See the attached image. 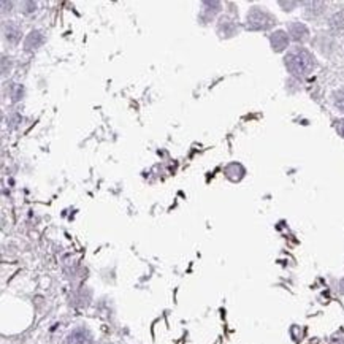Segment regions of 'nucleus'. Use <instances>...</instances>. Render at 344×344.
<instances>
[{"label":"nucleus","mask_w":344,"mask_h":344,"mask_svg":"<svg viewBox=\"0 0 344 344\" xmlns=\"http://www.w3.org/2000/svg\"><path fill=\"white\" fill-rule=\"evenodd\" d=\"M19 34H21L19 26H18V24H14V23H8V26H6V36H8V40H11V41H18Z\"/></svg>","instance_id":"nucleus-7"},{"label":"nucleus","mask_w":344,"mask_h":344,"mask_svg":"<svg viewBox=\"0 0 344 344\" xmlns=\"http://www.w3.org/2000/svg\"><path fill=\"white\" fill-rule=\"evenodd\" d=\"M289 31H290V36L295 41H303V40L308 38V29H306V26H303L302 23L290 24Z\"/></svg>","instance_id":"nucleus-5"},{"label":"nucleus","mask_w":344,"mask_h":344,"mask_svg":"<svg viewBox=\"0 0 344 344\" xmlns=\"http://www.w3.org/2000/svg\"><path fill=\"white\" fill-rule=\"evenodd\" d=\"M270 41H272L273 49L279 53V51H282V49L287 48V45H289V35L285 34L284 31H277V32H275V34L272 35V38H270Z\"/></svg>","instance_id":"nucleus-4"},{"label":"nucleus","mask_w":344,"mask_h":344,"mask_svg":"<svg viewBox=\"0 0 344 344\" xmlns=\"http://www.w3.org/2000/svg\"><path fill=\"white\" fill-rule=\"evenodd\" d=\"M336 130H338V134L341 137H344V119L338 121V124H336Z\"/></svg>","instance_id":"nucleus-10"},{"label":"nucleus","mask_w":344,"mask_h":344,"mask_svg":"<svg viewBox=\"0 0 344 344\" xmlns=\"http://www.w3.org/2000/svg\"><path fill=\"white\" fill-rule=\"evenodd\" d=\"M103 344H114V343H103Z\"/></svg>","instance_id":"nucleus-11"},{"label":"nucleus","mask_w":344,"mask_h":344,"mask_svg":"<svg viewBox=\"0 0 344 344\" xmlns=\"http://www.w3.org/2000/svg\"><path fill=\"white\" fill-rule=\"evenodd\" d=\"M43 41V35L38 32V31H35L32 32L31 35L27 36V40H26V46L27 48H32V43H34V48H36L40 45V43Z\"/></svg>","instance_id":"nucleus-8"},{"label":"nucleus","mask_w":344,"mask_h":344,"mask_svg":"<svg viewBox=\"0 0 344 344\" xmlns=\"http://www.w3.org/2000/svg\"><path fill=\"white\" fill-rule=\"evenodd\" d=\"M64 344H92V335L86 328H75L65 338Z\"/></svg>","instance_id":"nucleus-3"},{"label":"nucleus","mask_w":344,"mask_h":344,"mask_svg":"<svg viewBox=\"0 0 344 344\" xmlns=\"http://www.w3.org/2000/svg\"><path fill=\"white\" fill-rule=\"evenodd\" d=\"M247 26L254 29V31H265V29L273 26V18L265 10L259 8V6H254L247 13Z\"/></svg>","instance_id":"nucleus-2"},{"label":"nucleus","mask_w":344,"mask_h":344,"mask_svg":"<svg viewBox=\"0 0 344 344\" xmlns=\"http://www.w3.org/2000/svg\"><path fill=\"white\" fill-rule=\"evenodd\" d=\"M285 67L297 78H303L308 76L314 69V57L308 49H305L302 46L290 49L287 54H285Z\"/></svg>","instance_id":"nucleus-1"},{"label":"nucleus","mask_w":344,"mask_h":344,"mask_svg":"<svg viewBox=\"0 0 344 344\" xmlns=\"http://www.w3.org/2000/svg\"><path fill=\"white\" fill-rule=\"evenodd\" d=\"M332 27L338 34H344V13H338L332 18Z\"/></svg>","instance_id":"nucleus-6"},{"label":"nucleus","mask_w":344,"mask_h":344,"mask_svg":"<svg viewBox=\"0 0 344 344\" xmlns=\"http://www.w3.org/2000/svg\"><path fill=\"white\" fill-rule=\"evenodd\" d=\"M335 103L341 111H344V91H340L335 94Z\"/></svg>","instance_id":"nucleus-9"}]
</instances>
